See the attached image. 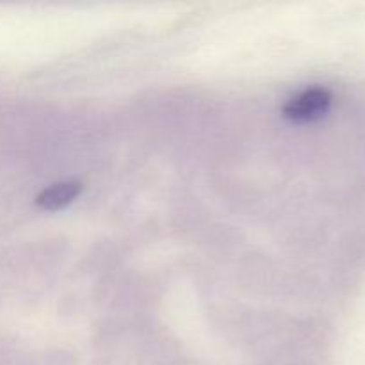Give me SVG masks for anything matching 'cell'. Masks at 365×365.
<instances>
[{"mask_svg": "<svg viewBox=\"0 0 365 365\" xmlns=\"http://www.w3.org/2000/svg\"><path fill=\"white\" fill-rule=\"evenodd\" d=\"M331 93L327 88L314 86L292 96L284 106V114L294 121H314L323 118L331 106Z\"/></svg>", "mask_w": 365, "mask_h": 365, "instance_id": "1", "label": "cell"}, {"mask_svg": "<svg viewBox=\"0 0 365 365\" xmlns=\"http://www.w3.org/2000/svg\"><path fill=\"white\" fill-rule=\"evenodd\" d=\"M81 189L82 185L78 182H59L43 189L36 198V203L45 210H59L73 202Z\"/></svg>", "mask_w": 365, "mask_h": 365, "instance_id": "2", "label": "cell"}]
</instances>
